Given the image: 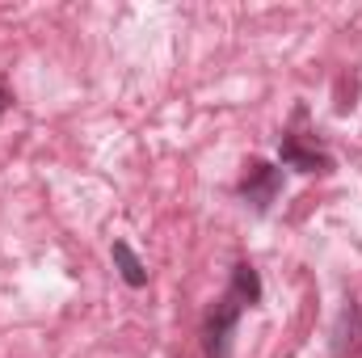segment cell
<instances>
[{"mask_svg": "<svg viewBox=\"0 0 362 358\" xmlns=\"http://www.w3.org/2000/svg\"><path fill=\"white\" fill-rule=\"evenodd\" d=\"M262 295H266V287H262V274L253 262H236L232 266V278H228V291L206 308V316H202V329H198V337H202V354L206 358H232V337H236V325H240V316L249 312V308H262Z\"/></svg>", "mask_w": 362, "mask_h": 358, "instance_id": "1", "label": "cell"}, {"mask_svg": "<svg viewBox=\"0 0 362 358\" xmlns=\"http://www.w3.org/2000/svg\"><path fill=\"white\" fill-rule=\"evenodd\" d=\"M278 165H282V169H295V173H303V178H329V173L337 169V161H333V152L325 148V139L308 127V105H303V101L291 110V122H286L282 135H278Z\"/></svg>", "mask_w": 362, "mask_h": 358, "instance_id": "2", "label": "cell"}, {"mask_svg": "<svg viewBox=\"0 0 362 358\" xmlns=\"http://www.w3.org/2000/svg\"><path fill=\"white\" fill-rule=\"evenodd\" d=\"M282 185H286L282 165L262 161V156H249V161L240 165V178H236V198H240L253 215H266L274 202H278Z\"/></svg>", "mask_w": 362, "mask_h": 358, "instance_id": "3", "label": "cell"}, {"mask_svg": "<svg viewBox=\"0 0 362 358\" xmlns=\"http://www.w3.org/2000/svg\"><path fill=\"white\" fill-rule=\"evenodd\" d=\"M329 346H333V358H362V304L354 295L341 299V312L333 321Z\"/></svg>", "mask_w": 362, "mask_h": 358, "instance_id": "4", "label": "cell"}, {"mask_svg": "<svg viewBox=\"0 0 362 358\" xmlns=\"http://www.w3.org/2000/svg\"><path fill=\"white\" fill-rule=\"evenodd\" d=\"M110 258H114V270H118V278L131 287V291H144L148 287V278H152V270L144 266V258L127 245V241H114L110 245Z\"/></svg>", "mask_w": 362, "mask_h": 358, "instance_id": "5", "label": "cell"}, {"mask_svg": "<svg viewBox=\"0 0 362 358\" xmlns=\"http://www.w3.org/2000/svg\"><path fill=\"white\" fill-rule=\"evenodd\" d=\"M8 110H13V93L4 89V85H0V118H4Z\"/></svg>", "mask_w": 362, "mask_h": 358, "instance_id": "6", "label": "cell"}]
</instances>
